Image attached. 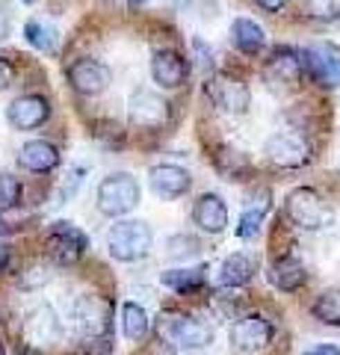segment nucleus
<instances>
[{
    "label": "nucleus",
    "mask_w": 340,
    "mask_h": 355,
    "mask_svg": "<svg viewBox=\"0 0 340 355\" xmlns=\"http://www.w3.org/2000/svg\"><path fill=\"white\" fill-rule=\"evenodd\" d=\"M21 335H24L30 347H39V349L53 347V343H60V338H62V320L51 305H36L27 311Z\"/></svg>",
    "instance_id": "obj_8"
},
{
    "label": "nucleus",
    "mask_w": 340,
    "mask_h": 355,
    "mask_svg": "<svg viewBox=\"0 0 340 355\" xmlns=\"http://www.w3.org/2000/svg\"><path fill=\"white\" fill-rule=\"evenodd\" d=\"M204 92L219 113H228V116H243L251 104L246 83L237 80V77H228V74H213L211 80H207Z\"/></svg>",
    "instance_id": "obj_7"
},
{
    "label": "nucleus",
    "mask_w": 340,
    "mask_h": 355,
    "mask_svg": "<svg viewBox=\"0 0 340 355\" xmlns=\"http://www.w3.org/2000/svg\"><path fill=\"white\" fill-rule=\"evenodd\" d=\"M311 314L325 326H340V287H328L314 299Z\"/></svg>",
    "instance_id": "obj_26"
},
{
    "label": "nucleus",
    "mask_w": 340,
    "mask_h": 355,
    "mask_svg": "<svg viewBox=\"0 0 340 355\" xmlns=\"http://www.w3.org/2000/svg\"><path fill=\"white\" fill-rule=\"evenodd\" d=\"M219 163V169H222L231 181H237L240 172H246L249 169V160H246V154L243 151H234V148H222V154L216 157Z\"/></svg>",
    "instance_id": "obj_28"
},
{
    "label": "nucleus",
    "mask_w": 340,
    "mask_h": 355,
    "mask_svg": "<svg viewBox=\"0 0 340 355\" xmlns=\"http://www.w3.org/2000/svg\"><path fill=\"white\" fill-rule=\"evenodd\" d=\"M269 207H272V193L267 190V187H258V190L249 196V205L243 210V216H240L237 234L240 237H255L260 231V225H263V219H267V214H269Z\"/></svg>",
    "instance_id": "obj_19"
},
{
    "label": "nucleus",
    "mask_w": 340,
    "mask_h": 355,
    "mask_svg": "<svg viewBox=\"0 0 340 355\" xmlns=\"http://www.w3.org/2000/svg\"><path fill=\"white\" fill-rule=\"evenodd\" d=\"M12 77H15V69H12V62L0 57V92H3V89H9V86H12Z\"/></svg>",
    "instance_id": "obj_32"
},
{
    "label": "nucleus",
    "mask_w": 340,
    "mask_h": 355,
    "mask_svg": "<svg viewBox=\"0 0 340 355\" xmlns=\"http://www.w3.org/2000/svg\"><path fill=\"white\" fill-rule=\"evenodd\" d=\"M6 36H9V18H6V12H0V42Z\"/></svg>",
    "instance_id": "obj_36"
},
{
    "label": "nucleus",
    "mask_w": 340,
    "mask_h": 355,
    "mask_svg": "<svg viewBox=\"0 0 340 355\" xmlns=\"http://www.w3.org/2000/svg\"><path fill=\"white\" fill-rule=\"evenodd\" d=\"M284 214L302 231H323L334 222L332 207L323 202V196L311 190V187H296L284 198Z\"/></svg>",
    "instance_id": "obj_2"
},
{
    "label": "nucleus",
    "mask_w": 340,
    "mask_h": 355,
    "mask_svg": "<svg viewBox=\"0 0 340 355\" xmlns=\"http://www.w3.org/2000/svg\"><path fill=\"white\" fill-rule=\"evenodd\" d=\"M302 69H305L302 53L281 48L276 57H272L267 74H269V77H276V80H281V83H296V80L302 77Z\"/></svg>",
    "instance_id": "obj_24"
},
{
    "label": "nucleus",
    "mask_w": 340,
    "mask_h": 355,
    "mask_svg": "<svg viewBox=\"0 0 340 355\" xmlns=\"http://www.w3.org/2000/svg\"><path fill=\"white\" fill-rule=\"evenodd\" d=\"M255 279V261L249 254H228L219 266V284L222 287H243Z\"/></svg>",
    "instance_id": "obj_21"
},
{
    "label": "nucleus",
    "mask_w": 340,
    "mask_h": 355,
    "mask_svg": "<svg viewBox=\"0 0 340 355\" xmlns=\"http://www.w3.org/2000/svg\"><path fill=\"white\" fill-rule=\"evenodd\" d=\"M160 282L172 287V291L178 293H190V291H199V287L204 284V266H193V270H166L160 275Z\"/></svg>",
    "instance_id": "obj_25"
},
{
    "label": "nucleus",
    "mask_w": 340,
    "mask_h": 355,
    "mask_svg": "<svg viewBox=\"0 0 340 355\" xmlns=\"http://www.w3.org/2000/svg\"><path fill=\"white\" fill-rule=\"evenodd\" d=\"M160 335H163V340H166L175 352H181V355L207 349L213 343V329L207 326L204 320L190 317V314H172V317H166V323L160 326Z\"/></svg>",
    "instance_id": "obj_3"
},
{
    "label": "nucleus",
    "mask_w": 340,
    "mask_h": 355,
    "mask_svg": "<svg viewBox=\"0 0 340 355\" xmlns=\"http://www.w3.org/2000/svg\"><path fill=\"white\" fill-rule=\"evenodd\" d=\"M231 39L237 44V51H243V53H260L263 51V44H267V33H263V27L258 24V21H251V18H237L234 24H231Z\"/></svg>",
    "instance_id": "obj_22"
},
{
    "label": "nucleus",
    "mask_w": 340,
    "mask_h": 355,
    "mask_svg": "<svg viewBox=\"0 0 340 355\" xmlns=\"http://www.w3.org/2000/svg\"><path fill=\"white\" fill-rule=\"evenodd\" d=\"M69 83L78 89L80 95H101L109 86V69L101 60L80 57L69 65Z\"/></svg>",
    "instance_id": "obj_13"
},
{
    "label": "nucleus",
    "mask_w": 340,
    "mask_h": 355,
    "mask_svg": "<svg viewBox=\"0 0 340 355\" xmlns=\"http://www.w3.org/2000/svg\"><path fill=\"white\" fill-rule=\"evenodd\" d=\"M255 3L263 6V9H269V12H278V9H284L290 0H255Z\"/></svg>",
    "instance_id": "obj_33"
},
{
    "label": "nucleus",
    "mask_w": 340,
    "mask_h": 355,
    "mask_svg": "<svg viewBox=\"0 0 340 355\" xmlns=\"http://www.w3.org/2000/svg\"><path fill=\"white\" fill-rule=\"evenodd\" d=\"M21 202V181L12 172H0V210H12Z\"/></svg>",
    "instance_id": "obj_29"
},
{
    "label": "nucleus",
    "mask_w": 340,
    "mask_h": 355,
    "mask_svg": "<svg viewBox=\"0 0 340 355\" xmlns=\"http://www.w3.org/2000/svg\"><path fill=\"white\" fill-rule=\"evenodd\" d=\"M148 181H151V190L160 198H181L190 193L193 175L175 163H160V166H151L148 169Z\"/></svg>",
    "instance_id": "obj_14"
},
{
    "label": "nucleus",
    "mask_w": 340,
    "mask_h": 355,
    "mask_svg": "<svg viewBox=\"0 0 340 355\" xmlns=\"http://www.w3.org/2000/svg\"><path fill=\"white\" fill-rule=\"evenodd\" d=\"M195 254H199V240H193V237H186V234L169 240V258L186 261V258H195Z\"/></svg>",
    "instance_id": "obj_31"
},
{
    "label": "nucleus",
    "mask_w": 340,
    "mask_h": 355,
    "mask_svg": "<svg viewBox=\"0 0 340 355\" xmlns=\"http://www.w3.org/2000/svg\"><path fill=\"white\" fill-rule=\"evenodd\" d=\"M127 116H130V125L154 130L169 121V104L157 92H151V89H139V92L130 95Z\"/></svg>",
    "instance_id": "obj_10"
},
{
    "label": "nucleus",
    "mask_w": 340,
    "mask_h": 355,
    "mask_svg": "<svg viewBox=\"0 0 340 355\" xmlns=\"http://www.w3.org/2000/svg\"><path fill=\"white\" fill-rule=\"evenodd\" d=\"M45 249H48L53 263L71 266L83 258L86 249H89V237H86L78 225H71V222H53Z\"/></svg>",
    "instance_id": "obj_6"
},
{
    "label": "nucleus",
    "mask_w": 340,
    "mask_h": 355,
    "mask_svg": "<svg viewBox=\"0 0 340 355\" xmlns=\"http://www.w3.org/2000/svg\"><path fill=\"white\" fill-rule=\"evenodd\" d=\"M24 39L30 48H36L42 53H57V48H60V30L39 18H30L24 24Z\"/></svg>",
    "instance_id": "obj_23"
},
{
    "label": "nucleus",
    "mask_w": 340,
    "mask_h": 355,
    "mask_svg": "<svg viewBox=\"0 0 340 355\" xmlns=\"http://www.w3.org/2000/svg\"><path fill=\"white\" fill-rule=\"evenodd\" d=\"M71 323L74 331L86 340H107L113 326V305L92 293L78 296V302L71 305Z\"/></svg>",
    "instance_id": "obj_5"
},
{
    "label": "nucleus",
    "mask_w": 340,
    "mask_h": 355,
    "mask_svg": "<svg viewBox=\"0 0 340 355\" xmlns=\"http://www.w3.org/2000/svg\"><path fill=\"white\" fill-rule=\"evenodd\" d=\"M308 15L316 21H337L340 18V0H305Z\"/></svg>",
    "instance_id": "obj_30"
},
{
    "label": "nucleus",
    "mask_w": 340,
    "mask_h": 355,
    "mask_svg": "<svg viewBox=\"0 0 340 355\" xmlns=\"http://www.w3.org/2000/svg\"><path fill=\"white\" fill-rule=\"evenodd\" d=\"M272 335H276V329H272L269 320L260 317V314H246V317H240L237 323L231 326V340H234V347L240 352H260V349H267Z\"/></svg>",
    "instance_id": "obj_11"
},
{
    "label": "nucleus",
    "mask_w": 340,
    "mask_h": 355,
    "mask_svg": "<svg viewBox=\"0 0 340 355\" xmlns=\"http://www.w3.org/2000/svg\"><path fill=\"white\" fill-rule=\"evenodd\" d=\"M24 3H36V0H24Z\"/></svg>",
    "instance_id": "obj_38"
},
{
    "label": "nucleus",
    "mask_w": 340,
    "mask_h": 355,
    "mask_svg": "<svg viewBox=\"0 0 340 355\" xmlns=\"http://www.w3.org/2000/svg\"><path fill=\"white\" fill-rule=\"evenodd\" d=\"M151 246H154V234H151L148 222H142V219H122L107 231V249L122 263L148 258Z\"/></svg>",
    "instance_id": "obj_1"
},
{
    "label": "nucleus",
    "mask_w": 340,
    "mask_h": 355,
    "mask_svg": "<svg viewBox=\"0 0 340 355\" xmlns=\"http://www.w3.org/2000/svg\"><path fill=\"white\" fill-rule=\"evenodd\" d=\"M142 198L139 181L127 172H113L98 184V210L104 216H125Z\"/></svg>",
    "instance_id": "obj_4"
},
{
    "label": "nucleus",
    "mask_w": 340,
    "mask_h": 355,
    "mask_svg": "<svg viewBox=\"0 0 340 355\" xmlns=\"http://www.w3.org/2000/svg\"><path fill=\"white\" fill-rule=\"evenodd\" d=\"M18 166L27 172H36V175L53 172L60 166V148L48 139H30L18 151Z\"/></svg>",
    "instance_id": "obj_18"
},
{
    "label": "nucleus",
    "mask_w": 340,
    "mask_h": 355,
    "mask_svg": "<svg viewBox=\"0 0 340 355\" xmlns=\"http://www.w3.org/2000/svg\"><path fill=\"white\" fill-rule=\"evenodd\" d=\"M122 331L127 340H142L148 335V314L145 308L136 302H125L122 305Z\"/></svg>",
    "instance_id": "obj_27"
},
{
    "label": "nucleus",
    "mask_w": 340,
    "mask_h": 355,
    "mask_svg": "<svg viewBox=\"0 0 340 355\" xmlns=\"http://www.w3.org/2000/svg\"><path fill=\"white\" fill-rule=\"evenodd\" d=\"M305 69H308L316 80L325 86H340V48L332 42L314 44V48L302 51Z\"/></svg>",
    "instance_id": "obj_12"
},
{
    "label": "nucleus",
    "mask_w": 340,
    "mask_h": 355,
    "mask_svg": "<svg viewBox=\"0 0 340 355\" xmlns=\"http://www.w3.org/2000/svg\"><path fill=\"white\" fill-rule=\"evenodd\" d=\"M193 222L204 231V234H222V231L228 228V205L222 202V196L204 193V196L195 198Z\"/></svg>",
    "instance_id": "obj_17"
},
{
    "label": "nucleus",
    "mask_w": 340,
    "mask_h": 355,
    "mask_svg": "<svg viewBox=\"0 0 340 355\" xmlns=\"http://www.w3.org/2000/svg\"><path fill=\"white\" fill-rule=\"evenodd\" d=\"M9 266V246H3V243H0V272H3Z\"/></svg>",
    "instance_id": "obj_35"
},
{
    "label": "nucleus",
    "mask_w": 340,
    "mask_h": 355,
    "mask_svg": "<svg viewBox=\"0 0 340 355\" xmlns=\"http://www.w3.org/2000/svg\"><path fill=\"white\" fill-rule=\"evenodd\" d=\"M305 355H340V349H337V347H332V343H320V347L308 349Z\"/></svg>",
    "instance_id": "obj_34"
},
{
    "label": "nucleus",
    "mask_w": 340,
    "mask_h": 355,
    "mask_svg": "<svg viewBox=\"0 0 340 355\" xmlns=\"http://www.w3.org/2000/svg\"><path fill=\"white\" fill-rule=\"evenodd\" d=\"M305 279H308V275H305V266H302V261H296L293 254H284V258L272 261V266H269V282L284 293L299 291L305 284Z\"/></svg>",
    "instance_id": "obj_20"
},
{
    "label": "nucleus",
    "mask_w": 340,
    "mask_h": 355,
    "mask_svg": "<svg viewBox=\"0 0 340 355\" xmlns=\"http://www.w3.org/2000/svg\"><path fill=\"white\" fill-rule=\"evenodd\" d=\"M48 116H51V107L42 95H21L6 110V119L15 130H36L39 125H45Z\"/></svg>",
    "instance_id": "obj_15"
},
{
    "label": "nucleus",
    "mask_w": 340,
    "mask_h": 355,
    "mask_svg": "<svg viewBox=\"0 0 340 355\" xmlns=\"http://www.w3.org/2000/svg\"><path fill=\"white\" fill-rule=\"evenodd\" d=\"M267 160L272 166H281V169H296V166H305L311 160V146L308 139L299 137V133H276V137L267 139Z\"/></svg>",
    "instance_id": "obj_9"
},
{
    "label": "nucleus",
    "mask_w": 340,
    "mask_h": 355,
    "mask_svg": "<svg viewBox=\"0 0 340 355\" xmlns=\"http://www.w3.org/2000/svg\"><path fill=\"white\" fill-rule=\"evenodd\" d=\"M186 71H190V65H186V60L181 57L178 51L160 48V51L151 53V77H154L157 86L178 89L186 80Z\"/></svg>",
    "instance_id": "obj_16"
},
{
    "label": "nucleus",
    "mask_w": 340,
    "mask_h": 355,
    "mask_svg": "<svg viewBox=\"0 0 340 355\" xmlns=\"http://www.w3.org/2000/svg\"><path fill=\"white\" fill-rule=\"evenodd\" d=\"M0 355H6V352H3V343H0Z\"/></svg>",
    "instance_id": "obj_37"
}]
</instances>
